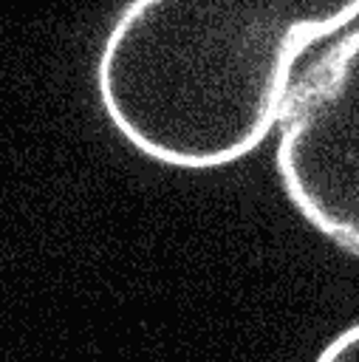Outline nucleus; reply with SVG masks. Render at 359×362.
I'll return each instance as SVG.
<instances>
[{
    "label": "nucleus",
    "instance_id": "f257e3e1",
    "mask_svg": "<svg viewBox=\"0 0 359 362\" xmlns=\"http://www.w3.org/2000/svg\"><path fill=\"white\" fill-rule=\"evenodd\" d=\"M359 0H127L96 59V99L144 158L215 170L277 127L308 45Z\"/></svg>",
    "mask_w": 359,
    "mask_h": 362
},
{
    "label": "nucleus",
    "instance_id": "7ed1b4c3",
    "mask_svg": "<svg viewBox=\"0 0 359 362\" xmlns=\"http://www.w3.org/2000/svg\"><path fill=\"white\" fill-rule=\"evenodd\" d=\"M311 362H359V322L334 334Z\"/></svg>",
    "mask_w": 359,
    "mask_h": 362
},
{
    "label": "nucleus",
    "instance_id": "f03ea898",
    "mask_svg": "<svg viewBox=\"0 0 359 362\" xmlns=\"http://www.w3.org/2000/svg\"><path fill=\"white\" fill-rule=\"evenodd\" d=\"M274 170L297 215L359 257V28L294 79L277 122Z\"/></svg>",
    "mask_w": 359,
    "mask_h": 362
}]
</instances>
